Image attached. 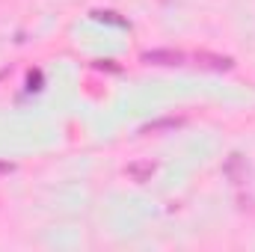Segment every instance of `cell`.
Instances as JSON below:
<instances>
[{
    "label": "cell",
    "mask_w": 255,
    "mask_h": 252,
    "mask_svg": "<svg viewBox=\"0 0 255 252\" xmlns=\"http://www.w3.org/2000/svg\"><path fill=\"white\" fill-rule=\"evenodd\" d=\"M128 172H130L136 181H142L145 175H151V172H154V166H151V163H130V166H128Z\"/></svg>",
    "instance_id": "cell-2"
},
{
    "label": "cell",
    "mask_w": 255,
    "mask_h": 252,
    "mask_svg": "<svg viewBox=\"0 0 255 252\" xmlns=\"http://www.w3.org/2000/svg\"><path fill=\"white\" fill-rule=\"evenodd\" d=\"M142 60H145V63H154V65H178L184 57H181L178 51H145Z\"/></svg>",
    "instance_id": "cell-1"
},
{
    "label": "cell",
    "mask_w": 255,
    "mask_h": 252,
    "mask_svg": "<svg viewBox=\"0 0 255 252\" xmlns=\"http://www.w3.org/2000/svg\"><path fill=\"white\" fill-rule=\"evenodd\" d=\"M181 122H184V119H160V122H151V125L145 127V130L151 133V130H160V127H178Z\"/></svg>",
    "instance_id": "cell-3"
},
{
    "label": "cell",
    "mask_w": 255,
    "mask_h": 252,
    "mask_svg": "<svg viewBox=\"0 0 255 252\" xmlns=\"http://www.w3.org/2000/svg\"><path fill=\"white\" fill-rule=\"evenodd\" d=\"M9 169H12L9 163H0V172H9Z\"/></svg>",
    "instance_id": "cell-4"
}]
</instances>
